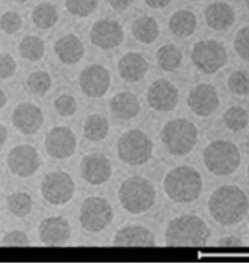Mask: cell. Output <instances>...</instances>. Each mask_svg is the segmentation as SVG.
Here are the masks:
<instances>
[{
  "instance_id": "obj_12",
  "label": "cell",
  "mask_w": 249,
  "mask_h": 263,
  "mask_svg": "<svg viewBox=\"0 0 249 263\" xmlns=\"http://www.w3.org/2000/svg\"><path fill=\"white\" fill-rule=\"evenodd\" d=\"M8 164L11 172L20 177H27L35 174L40 162L38 153L29 145H21L9 153Z\"/></svg>"
},
{
  "instance_id": "obj_2",
  "label": "cell",
  "mask_w": 249,
  "mask_h": 263,
  "mask_svg": "<svg viewBox=\"0 0 249 263\" xmlns=\"http://www.w3.org/2000/svg\"><path fill=\"white\" fill-rule=\"evenodd\" d=\"M210 231L202 219L187 215L173 219L165 234L166 244L170 247H198L207 243Z\"/></svg>"
},
{
  "instance_id": "obj_46",
  "label": "cell",
  "mask_w": 249,
  "mask_h": 263,
  "mask_svg": "<svg viewBox=\"0 0 249 263\" xmlns=\"http://www.w3.org/2000/svg\"><path fill=\"white\" fill-rule=\"evenodd\" d=\"M13 1L17 2H24L27 1V0H13Z\"/></svg>"
},
{
  "instance_id": "obj_3",
  "label": "cell",
  "mask_w": 249,
  "mask_h": 263,
  "mask_svg": "<svg viewBox=\"0 0 249 263\" xmlns=\"http://www.w3.org/2000/svg\"><path fill=\"white\" fill-rule=\"evenodd\" d=\"M202 186L200 174L189 166L173 169L164 182L166 193L177 203H191L197 200L202 193Z\"/></svg>"
},
{
  "instance_id": "obj_23",
  "label": "cell",
  "mask_w": 249,
  "mask_h": 263,
  "mask_svg": "<svg viewBox=\"0 0 249 263\" xmlns=\"http://www.w3.org/2000/svg\"><path fill=\"white\" fill-rule=\"evenodd\" d=\"M205 19L208 26L215 30H226L234 24L235 13L229 4L216 2L205 11Z\"/></svg>"
},
{
  "instance_id": "obj_30",
  "label": "cell",
  "mask_w": 249,
  "mask_h": 263,
  "mask_svg": "<svg viewBox=\"0 0 249 263\" xmlns=\"http://www.w3.org/2000/svg\"><path fill=\"white\" fill-rule=\"evenodd\" d=\"M19 51L23 58L36 61L40 60L44 54V43L36 36H26L21 41Z\"/></svg>"
},
{
  "instance_id": "obj_21",
  "label": "cell",
  "mask_w": 249,
  "mask_h": 263,
  "mask_svg": "<svg viewBox=\"0 0 249 263\" xmlns=\"http://www.w3.org/2000/svg\"><path fill=\"white\" fill-rule=\"evenodd\" d=\"M118 68L120 76L125 81L134 82L140 81L145 77L148 65L140 54L131 52L121 59Z\"/></svg>"
},
{
  "instance_id": "obj_6",
  "label": "cell",
  "mask_w": 249,
  "mask_h": 263,
  "mask_svg": "<svg viewBox=\"0 0 249 263\" xmlns=\"http://www.w3.org/2000/svg\"><path fill=\"white\" fill-rule=\"evenodd\" d=\"M205 166L218 176L229 175L238 168L241 161L238 148L227 141H216L209 144L203 152Z\"/></svg>"
},
{
  "instance_id": "obj_20",
  "label": "cell",
  "mask_w": 249,
  "mask_h": 263,
  "mask_svg": "<svg viewBox=\"0 0 249 263\" xmlns=\"http://www.w3.org/2000/svg\"><path fill=\"white\" fill-rule=\"evenodd\" d=\"M113 244L118 247H152L155 246V237L147 228L129 226L116 233Z\"/></svg>"
},
{
  "instance_id": "obj_22",
  "label": "cell",
  "mask_w": 249,
  "mask_h": 263,
  "mask_svg": "<svg viewBox=\"0 0 249 263\" xmlns=\"http://www.w3.org/2000/svg\"><path fill=\"white\" fill-rule=\"evenodd\" d=\"M54 51L66 65H74L84 55V48L81 40L74 35L63 36L56 41Z\"/></svg>"
},
{
  "instance_id": "obj_40",
  "label": "cell",
  "mask_w": 249,
  "mask_h": 263,
  "mask_svg": "<svg viewBox=\"0 0 249 263\" xmlns=\"http://www.w3.org/2000/svg\"><path fill=\"white\" fill-rule=\"evenodd\" d=\"M17 68L14 59L9 54H4L0 61V76L2 79L12 77Z\"/></svg>"
},
{
  "instance_id": "obj_42",
  "label": "cell",
  "mask_w": 249,
  "mask_h": 263,
  "mask_svg": "<svg viewBox=\"0 0 249 263\" xmlns=\"http://www.w3.org/2000/svg\"><path fill=\"white\" fill-rule=\"evenodd\" d=\"M133 1L134 0H108L112 8L118 11L126 10Z\"/></svg>"
},
{
  "instance_id": "obj_35",
  "label": "cell",
  "mask_w": 249,
  "mask_h": 263,
  "mask_svg": "<svg viewBox=\"0 0 249 263\" xmlns=\"http://www.w3.org/2000/svg\"><path fill=\"white\" fill-rule=\"evenodd\" d=\"M228 86L230 90L237 95L249 93V76L243 71H237L231 75Z\"/></svg>"
},
{
  "instance_id": "obj_17",
  "label": "cell",
  "mask_w": 249,
  "mask_h": 263,
  "mask_svg": "<svg viewBox=\"0 0 249 263\" xmlns=\"http://www.w3.org/2000/svg\"><path fill=\"white\" fill-rule=\"evenodd\" d=\"M147 100L155 110L167 112L177 106L178 91L175 86L166 80H159L150 86Z\"/></svg>"
},
{
  "instance_id": "obj_4",
  "label": "cell",
  "mask_w": 249,
  "mask_h": 263,
  "mask_svg": "<svg viewBox=\"0 0 249 263\" xmlns=\"http://www.w3.org/2000/svg\"><path fill=\"white\" fill-rule=\"evenodd\" d=\"M123 207L132 214L148 211L154 204L155 191L145 178L132 177L123 183L118 193Z\"/></svg>"
},
{
  "instance_id": "obj_47",
  "label": "cell",
  "mask_w": 249,
  "mask_h": 263,
  "mask_svg": "<svg viewBox=\"0 0 249 263\" xmlns=\"http://www.w3.org/2000/svg\"><path fill=\"white\" fill-rule=\"evenodd\" d=\"M246 6H247L248 10H249V0H245Z\"/></svg>"
},
{
  "instance_id": "obj_14",
  "label": "cell",
  "mask_w": 249,
  "mask_h": 263,
  "mask_svg": "<svg viewBox=\"0 0 249 263\" xmlns=\"http://www.w3.org/2000/svg\"><path fill=\"white\" fill-rule=\"evenodd\" d=\"M122 26L115 20L104 19L98 21L91 31L92 43L102 49H113L122 43Z\"/></svg>"
},
{
  "instance_id": "obj_37",
  "label": "cell",
  "mask_w": 249,
  "mask_h": 263,
  "mask_svg": "<svg viewBox=\"0 0 249 263\" xmlns=\"http://www.w3.org/2000/svg\"><path fill=\"white\" fill-rule=\"evenodd\" d=\"M54 106L61 116L68 117L72 116L76 111L77 103L72 96L63 95L57 98Z\"/></svg>"
},
{
  "instance_id": "obj_15",
  "label": "cell",
  "mask_w": 249,
  "mask_h": 263,
  "mask_svg": "<svg viewBox=\"0 0 249 263\" xmlns=\"http://www.w3.org/2000/svg\"><path fill=\"white\" fill-rule=\"evenodd\" d=\"M82 177L92 185H100L108 181L112 174L110 162L100 153L87 155L81 164Z\"/></svg>"
},
{
  "instance_id": "obj_25",
  "label": "cell",
  "mask_w": 249,
  "mask_h": 263,
  "mask_svg": "<svg viewBox=\"0 0 249 263\" xmlns=\"http://www.w3.org/2000/svg\"><path fill=\"white\" fill-rule=\"evenodd\" d=\"M195 15L189 11L180 10L177 11L171 17L170 29L176 36L184 38L191 35L196 27Z\"/></svg>"
},
{
  "instance_id": "obj_36",
  "label": "cell",
  "mask_w": 249,
  "mask_h": 263,
  "mask_svg": "<svg viewBox=\"0 0 249 263\" xmlns=\"http://www.w3.org/2000/svg\"><path fill=\"white\" fill-rule=\"evenodd\" d=\"M234 47L241 58L249 61V26L244 27L237 34Z\"/></svg>"
},
{
  "instance_id": "obj_33",
  "label": "cell",
  "mask_w": 249,
  "mask_h": 263,
  "mask_svg": "<svg viewBox=\"0 0 249 263\" xmlns=\"http://www.w3.org/2000/svg\"><path fill=\"white\" fill-rule=\"evenodd\" d=\"M51 79L46 72H34L29 77L27 85L35 95H45L51 86Z\"/></svg>"
},
{
  "instance_id": "obj_48",
  "label": "cell",
  "mask_w": 249,
  "mask_h": 263,
  "mask_svg": "<svg viewBox=\"0 0 249 263\" xmlns=\"http://www.w3.org/2000/svg\"><path fill=\"white\" fill-rule=\"evenodd\" d=\"M248 178H249V166H248Z\"/></svg>"
},
{
  "instance_id": "obj_29",
  "label": "cell",
  "mask_w": 249,
  "mask_h": 263,
  "mask_svg": "<svg viewBox=\"0 0 249 263\" xmlns=\"http://www.w3.org/2000/svg\"><path fill=\"white\" fill-rule=\"evenodd\" d=\"M182 58L181 52L172 45H164L157 52L158 63L162 69L166 71L177 69L181 63Z\"/></svg>"
},
{
  "instance_id": "obj_11",
  "label": "cell",
  "mask_w": 249,
  "mask_h": 263,
  "mask_svg": "<svg viewBox=\"0 0 249 263\" xmlns=\"http://www.w3.org/2000/svg\"><path fill=\"white\" fill-rule=\"evenodd\" d=\"M45 148L50 156L58 159L72 156L76 148V138L67 127L54 128L48 134Z\"/></svg>"
},
{
  "instance_id": "obj_1",
  "label": "cell",
  "mask_w": 249,
  "mask_h": 263,
  "mask_svg": "<svg viewBox=\"0 0 249 263\" xmlns=\"http://www.w3.org/2000/svg\"><path fill=\"white\" fill-rule=\"evenodd\" d=\"M210 213L221 225L232 226L243 220L249 209L248 198L235 186H224L214 192L209 201Z\"/></svg>"
},
{
  "instance_id": "obj_38",
  "label": "cell",
  "mask_w": 249,
  "mask_h": 263,
  "mask_svg": "<svg viewBox=\"0 0 249 263\" xmlns=\"http://www.w3.org/2000/svg\"><path fill=\"white\" fill-rule=\"evenodd\" d=\"M22 22L20 15L15 12H7L1 17V27L6 33L11 35L16 33L22 27Z\"/></svg>"
},
{
  "instance_id": "obj_39",
  "label": "cell",
  "mask_w": 249,
  "mask_h": 263,
  "mask_svg": "<svg viewBox=\"0 0 249 263\" xmlns=\"http://www.w3.org/2000/svg\"><path fill=\"white\" fill-rule=\"evenodd\" d=\"M2 247H27L29 246L28 237L20 231H13L7 233L2 239Z\"/></svg>"
},
{
  "instance_id": "obj_10",
  "label": "cell",
  "mask_w": 249,
  "mask_h": 263,
  "mask_svg": "<svg viewBox=\"0 0 249 263\" xmlns=\"http://www.w3.org/2000/svg\"><path fill=\"white\" fill-rule=\"evenodd\" d=\"M41 194L52 205H63L72 198L74 181L68 174L55 171L47 175L41 183Z\"/></svg>"
},
{
  "instance_id": "obj_13",
  "label": "cell",
  "mask_w": 249,
  "mask_h": 263,
  "mask_svg": "<svg viewBox=\"0 0 249 263\" xmlns=\"http://www.w3.org/2000/svg\"><path fill=\"white\" fill-rule=\"evenodd\" d=\"M80 86L82 91L88 97H102L110 86L108 71L100 65L88 66L80 77Z\"/></svg>"
},
{
  "instance_id": "obj_43",
  "label": "cell",
  "mask_w": 249,
  "mask_h": 263,
  "mask_svg": "<svg viewBox=\"0 0 249 263\" xmlns=\"http://www.w3.org/2000/svg\"><path fill=\"white\" fill-rule=\"evenodd\" d=\"M148 6L152 8H163L167 6L172 0H145Z\"/></svg>"
},
{
  "instance_id": "obj_27",
  "label": "cell",
  "mask_w": 249,
  "mask_h": 263,
  "mask_svg": "<svg viewBox=\"0 0 249 263\" xmlns=\"http://www.w3.org/2000/svg\"><path fill=\"white\" fill-rule=\"evenodd\" d=\"M33 22L41 29L51 28L59 19L55 6L51 3H41L34 9L32 13Z\"/></svg>"
},
{
  "instance_id": "obj_32",
  "label": "cell",
  "mask_w": 249,
  "mask_h": 263,
  "mask_svg": "<svg viewBox=\"0 0 249 263\" xmlns=\"http://www.w3.org/2000/svg\"><path fill=\"white\" fill-rule=\"evenodd\" d=\"M32 205L33 202L30 196L27 193H14L8 198L9 210L16 216H26L31 211Z\"/></svg>"
},
{
  "instance_id": "obj_8",
  "label": "cell",
  "mask_w": 249,
  "mask_h": 263,
  "mask_svg": "<svg viewBox=\"0 0 249 263\" xmlns=\"http://www.w3.org/2000/svg\"><path fill=\"white\" fill-rule=\"evenodd\" d=\"M191 59L200 72L212 74L227 63V56L225 48L220 43L214 40H204L194 45Z\"/></svg>"
},
{
  "instance_id": "obj_16",
  "label": "cell",
  "mask_w": 249,
  "mask_h": 263,
  "mask_svg": "<svg viewBox=\"0 0 249 263\" xmlns=\"http://www.w3.org/2000/svg\"><path fill=\"white\" fill-rule=\"evenodd\" d=\"M39 235L42 243L48 246H60L69 241L71 228L66 219L53 217L44 219L39 227Z\"/></svg>"
},
{
  "instance_id": "obj_5",
  "label": "cell",
  "mask_w": 249,
  "mask_h": 263,
  "mask_svg": "<svg viewBox=\"0 0 249 263\" xmlns=\"http://www.w3.org/2000/svg\"><path fill=\"white\" fill-rule=\"evenodd\" d=\"M161 139L169 152L175 155H185L195 147L198 131L189 121L176 119L166 123L162 131Z\"/></svg>"
},
{
  "instance_id": "obj_45",
  "label": "cell",
  "mask_w": 249,
  "mask_h": 263,
  "mask_svg": "<svg viewBox=\"0 0 249 263\" xmlns=\"http://www.w3.org/2000/svg\"><path fill=\"white\" fill-rule=\"evenodd\" d=\"M7 103V97L4 93L3 91H1V92H0V106H1L2 108L4 106H5L6 104Z\"/></svg>"
},
{
  "instance_id": "obj_28",
  "label": "cell",
  "mask_w": 249,
  "mask_h": 263,
  "mask_svg": "<svg viewBox=\"0 0 249 263\" xmlns=\"http://www.w3.org/2000/svg\"><path fill=\"white\" fill-rule=\"evenodd\" d=\"M108 132V122L104 117L97 114L88 117L84 124V136L90 141H98L104 139Z\"/></svg>"
},
{
  "instance_id": "obj_26",
  "label": "cell",
  "mask_w": 249,
  "mask_h": 263,
  "mask_svg": "<svg viewBox=\"0 0 249 263\" xmlns=\"http://www.w3.org/2000/svg\"><path fill=\"white\" fill-rule=\"evenodd\" d=\"M132 30L137 40L145 43H152L159 33L156 22L148 16H143L135 21Z\"/></svg>"
},
{
  "instance_id": "obj_24",
  "label": "cell",
  "mask_w": 249,
  "mask_h": 263,
  "mask_svg": "<svg viewBox=\"0 0 249 263\" xmlns=\"http://www.w3.org/2000/svg\"><path fill=\"white\" fill-rule=\"evenodd\" d=\"M140 109L138 98L129 92H122L115 96L111 102L112 113L122 120H131L138 115Z\"/></svg>"
},
{
  "instance_id": "obj_18",
  "label": "cell",
  "mask_w": 249,
  "mask_h": 263,
  "mask_svg": "<svg viewBox=\"0 0 249 263\" xmlns=\"http://www.w3.org/2000/svg\"><path fill=\"white\" fill-rule=\"evenodd\" d=\"M188 104L196 115L206 117L212 115L218 109L219 100L213 86L203 84L191 91Z\"/></svg>"
},
{
  "instance_id": "obj_9",
  "label": "cell",
  "mask_w": 249,
  "mask_h": 263,
  "mask_svg": "<svg viewBox=\"0 0 249 263\" xmlns=\"http://www.w3.org/2000/svg\"><path fill=\"white\" fill-rule=\"evenodd\" d=\"M113 216V210L106 200L90 197L82 203L80 221L86 231L100 232L111 222Z\"/></svg>"
},
{
  "instance_id": "obj_31",
  "label": "cell",
  "mask_w": 249,
  "mask_h": 263,
  "mask_svg": "<svg viewBox=\"0 0 249 263\" xmlns=\"http://www.w3.org/2000/svg\"><path fill=\"white\" fill-rule=\"evenodd\" d=\"M223 122L232 131H241L247 126L248 114L241 107H232L224 114Z\"/></svg>"
},
{
  "instance_id": "obj_19",
  "label": "cell",
  "mask_w": 249,
  "mask_h": 263,
  "mask_svg": "<svg viewBox=\"0 0 249 263\" xmlns=\"http://www.w3.org/2000/svg\"><path fill=\"white\" fill-rule=\"evenodd\" d=\"M14 126L23 134H35L44 122L42 111L31 103H24L16 107L12 116Z\"/></svg>"
},
{
  "instance_id": "obj_7",
  "label": "cell",
  "mask_w": 249,
  "mask_h": 263,
  "mask_svg": "<svg viewBox=\"0 0 249 263\" xmlns=\"http://www.w3.org/2000/svg\"><path fill=\"white\" fill-rule=\"evenodd\" d=\"M153 143L147 135L135 129L125 133L118 143L119 157L132 166L145 164L151 157Z\"/></svg>"
},
{
  "instance_id": "obj_41",
  "label": "cell",
  "mask_w": 249,
  "mask_h": 263,
  "mask_svg": "<svg viewBox=\"0 0 249 263\" xmlns=\"http://www.w3.org/2000/svg\"><path fill=\"white\" fill-rule=\"evenodd\" d=\"M218 246L221 247H239L243 245L241 239L235 236L222 238L218 241Z\"/></svg>"
},
{
  "instance_id": "obj_44",
  "label": "cell",
  "mask_w": 249,
  "mask_h": 263,
  "mask_svg": "<svg viewBox=\"0 0 249 263\" xmlns=\"http://www.w3.org/2000/svg\"><path fill=\"white\" fill-rule=\"evenodd\" d=\"M7 136H8V132H7L6 127L1 125V127H0V141H1L2 147L6 141Z\"/></svg>"
},
{
  "instance_id": "obj_34",
  "label": "cell",
  "mask_w": 249,
  "mask_h": 263,
  "mask_svg": "<svg viewBox=\"0 0 249 263\" xmlns=\"http://www.w3.org/2000/svg\"><path fill=\"white\" fill-rule=\"evenodd\" d=\"M98 0H66V7L71 14L85 17L94 11Z\"/></svg>"
}]
</instances>
